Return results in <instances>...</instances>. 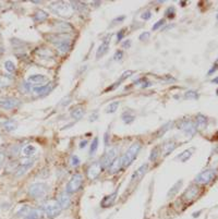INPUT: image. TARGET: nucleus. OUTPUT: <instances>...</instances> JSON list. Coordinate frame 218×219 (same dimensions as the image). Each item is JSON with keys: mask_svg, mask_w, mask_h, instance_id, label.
<instances>
[{"mask_svg": "<svg viewBox=\"0 0 218 219\" xmlns=\"http://www.w3.org/2000/svg\"><path fill=\"white\" fill-rule=\"evenodd\" d=\"M50 42L56 46L57 50L60 54H67L71 49V42L68 38H63L56 35L54 37H50Z\"/></svg>", "mask_w": 218, "mask_h": 219, "instance_id": "5", "label": "nucleus"}, {"mask_svg": "<svg viewBox=\"0 0 218 219\" xmlns=\"http://www.w3.org/2000/svg\"><path fill=\"white\" fill-rule=\"evenodd\" d=\"M55 87V84L53 82L48 83L46 85H42V86H35L33 87V91L38 95V96H46L47 94H49L53 88Z\"/></svg>", "mask_w": 218, "mask_h": 219, "instance_id": "11", "label": "nucleus"}, {"mask_svg": "<svg viewBox=\"0 0 218 219\" xmlns=\"http://www.w3.org/2000/svg\"><path fill=\"white\" fill-rule=\"evenodd\" d=\"M141 147H142V144H141V142H139V141L134 142L130 147H129V150L124 153V155H123L122 157H121V158H122L123 167H128V166H130L131 162L136 158V156H138L139 152H140V150H141Z\"/></svg>", "mask_w": 218, "mask_h": 219, "instance_id": "2", "label": "nucleus"}, {"mask_svg": "<svg viewBox=\"0 0 218 219\" xmlns=\"http://www.w3.org/2000/svg\"><path fill=\"white\" fill-rule=\"evenodd\" d=\"M36 153V147L34 145H26L23 148V155L26 157H31Z\"/></svg>", "mask_w": 218, "mask_h": 219, "instance_id": "29", "label": "nucleus"}, {"mask_svg": "<svg viewBox=\"0 0 218 219\" xmlns=\"http://www.w3.org/2000/svg\"><path fill=\"white\" fill-rule=\"evenodd\" d=\"M0 168H1V162H0Z\"/></svg>", "mask_w": 218, "mask_h": 219, "instance_id": "56", "label": "nucleus"}, {"mask_svg": "<svg viewBox=\"0 0 218 219\" xmlns=\"http://www.w3.org/2000/svg\"><path fill=\"white\" fill-rule=\"evenodd\" d=\"M48 17H49V14H48L47 12H45L44 10H38L37 12L34 14V17H33V19H34L35 22L42 23V22H44L45 20H47Z\"/></svg>", "mask_w": 218, "mask_h": 219, "instance_id": "24", "label": "nucleus"}, {"mask_svg": "<svg viewBox=\"0 0 218 219\" xmlns=\"http://www.w3.org/2000/svg\"><path fill=\"white\" fill-rule=\"evenodd\" d=\"M83 183V177L82 174L80 173H75L72 176L70 180H69L68 184L65 187V193L68 194H72V193H75L81 187Z\"/></svg>", "mask_w": 218, "mask_h": 219, "instance_id": "6", "label": "nucleus"}, {"mask_svg": "<svg viewBox=\"0 0 218 219\" xmlns=\"http://www.w3.org/2000/svg\"><path fill=\"white\" fill-rule=\"evenodd\" d=\"M50 11L55 14L62 17H69L73 13V7L70 6V3L65 2V1H56L51 2L49 6Z\"/></svg>", "mask_w": 218, "mask_h": 219, "instance_id": "1", "label": "nucleus"}, {"mask_svg": "<svg viewBox=\"0 0 218 219\" xmlns=\"http://www.w3.org/2000/svg\"><path fill=\"white\" fill-rule=\"evenodd\" d=\"M119 105H120V102H110V104L108 105L107 108H106V113H113V112L117 111V109H118Z\"/></svg>", "mask_w": 218, "mask_h": 219, "instance_id": "30", "label": "nucleus"}, {"mask_svg": "<svg viewBox=\"0 0 218 219\" xmlns=\"http://www.w3.org/2000/svg\"><path fill=\"white\" fill-rule=\"evenodd\" d=\"M142 83V85H141V87H147L150 85V82H147L146 80H144V79H141V80H139L138 82H136V84H141Z\"/></svg>", "mask_w": 218, "mask_h": 219, "instance_id": "45", "label": "nucleus"}, {"mask_svg": "<svg viewBox=\"0 0 218 219\" xmlns=\"http://www.w3.org/2000/svg\"><path fill=\"white\" fill-rule=\"evenodd\" d=\"M217 17V20H218V14H217V17Z\"/></svg>", "mask_w": 218, "mask_h": 219, "instance_id": "57", "label": "nucleus"}, {"mask_svg": "<svg viewBox=\"0 0 218 219\" xmlns=\"http://www.w3.org/2000/svg\"><path fill=\"white\" fill-rule=\"evenodd\" d=\"M159 147H155V148H153L152 150V152H150V160H152V161H155L156 159H157V157L159 156Z\"/></svg>", "mask_w": 218, "mask_h": 219, "instance_id": "34", "label": "nucleus"}, {"mask_svg": "<svg viewBox=\"0 0 218 219\" xmlns=\"http://www.w3.org/2000/svg\"><path fill=\"white\" fill-rule=\"evenodd\" d=\"M84 113H85V109H84V107H82V106H76V107H74L72 110H71L70 115L74 120H80V119H82L83 118Z\"/></svg>", "mask_w": 218, "mask_h": 219, "instance_id": "20", "label": "nucleus"}, {"mask_svg": "<svg viewBox=\"0 0 218 219\" xmlns=\"http://www.w3.org/2000/svg\"><path fill=\"white\" fill-rule=\"evenodd\" d=\"M98 145H99V139H98V137H95V139H93L92 144H91V148H90V155L91 156L95 155V153L97 152Z\"/></svg>", "mask_w": 218, "mask_h": 219, "instance_id": "31", "label": "nucleus"}, {"mask_svg": "<svg viewBox=\"0 0 218 219\" xmlns=\"http://www.w3.org/2000/svg\"><path fill=\"white\" fill-rule=\"evenodd\" d=\"M125 19V17L124 15H122V17H116L115 20H113V25H116V24H118V23H121L123 20Z\"/></svg>", "mask_w": 218, "mask_h": 219, "instance_id": "47", "label": "nucleus"}, {"mask_svg": "<svg viewBox=\"0 0 218 219\" xmlns=\"http://www.w3.org/2000/svg\"><path fill=\"white\" fill-rule=\"evenodd\" d=\"M200 214H201V210H200V212H198V213H194L193 217H198V215H200Z\"/></svg>", "mask_w": 218, "mask_h": 219, "instance_id": "55", "label": "nucleus"}, {"mask_svg": "<svg viewBox=\"0 0 218 219\" xmlns=\"http://www.w3.org/2000/svg\"><path fill=\"white\" fill-rule=\"evenodd\" d=\"M198 189L196 187H191L184 192V194H183V199L188 201V202H191V201H193L194 199L198 197Z\"/></svg>", "mask_w": 218, "mask_h": 219, "instance_id": "17", "label": "nucleus"}, {"mask_svg": "<svg viewBox=\"0 0 218 219\" xmlns=\"http://www.w3.org/2000/svg\"><path fill=\"white\" fill-rule=\"evenodd\" d=\"M32 167V166H25V165H21L20 167L18 168V169H17V176H22V174H24L25 172L28 171V169H30V168Z\"/></svg>", "mask_w": 218, "mask_h": 219, "instance_id": "35", "label": "nucleus"}, {"mask_svg": "<svg viewBox=\"0 0 218 219\" xmlns=\"http://www.w3.org/2000/svg\"><path fill=\"white\" fill-rule=\"evenodd\" d=\"M57 202H58V204L60 205L61 208L67 209V208H69L71 205V199H70V196H69L68 193H65H65H62V194H60L59 196H58Z\"/></svg>", "mask_w": 218, "mask_h": 219, "instance_id": "15", "label": "nucleus"}, {"mask_svg": "<svg viewBox=\"0 0 218 219\" xmlns=\"http://www.w3.org/2000/svg\"><path fill=\"white\" fill-rule=\"evenodd\" d=\"M105 144L108 145V134H107V133L105 134Z\"/></svg>", "mask_w": 218, "mask_h": 219, "instance_id": "53", "label": "nucleus"}, {"mask_svg": "<svg viewBox=\"0 0 218 219\" xmlns=\"http://www.w3.org/2000/svg\"><path fill=\"white\" fill-rule=\"evenodd\" d=\"M103 170V167L100 165V161H95L87 169V178L90 180H95L99 176V173Z\"/></svg>", "mask_w": 218, "mask_h": 219, "instance_id": "9", "label": "nucleus"}, {"mask_svg": "<svg viewBox=\"0 0 218 219\" xmlns=\"http://www.w3.org/2000/svg\"><path fill=\"white\" fill-rule=\"evenodd\" d=\"M87 139H84V141H81L80 143V148H83V147H85L86 144H87Z\"/></svg>", "mask_w": 218, "mask_h": 219, "instance_id": "52", "label": "nucleus"}, {"mask_svg": "<svg viewBox=\"0 0 218 219\" xmlns=\"http://www.w3.org/2000/svg\"><path fill=\"white\" fill-rule=\"evenodd\" d=\"M175 148H176V143L171 142V141H168V142H166L165 144L161 146V153H164V155H169Z\"/></svg>", "mask_w": 218, "mask_h": 219, "instance_id": "25", "label": "nucleus"}, {"mask_svg": "<svg viewBox=\"0 0 218 219\" xmlns=\"http://www.w3.org/2000/svg\"><path fill=\"white\" fill-rule=\"evenodd\" d=\"M179 129H181L187 135H194L196 132V127L191 120H183L181 124L179 125Z\"/></svg>", "mask_w": 218, "mask_h": 219, "instance_id": "10", "label": "nucleus"}, {"mask_svg": "<svg viewBox=\"0 0 218 219\" xmlns=\"http://www.w3.org/2000/svg\"><path fill=\"white\" fill-rule=\"evenodd\" d=\"M31 210H32V208H31V207H28V206H23L22 208H21L20 210L18 212V216L25 218V217H26L28 214H30Z\"/></svg>", "mask_w": 218, "mask_h": 219, "instance_id": "32", "label": "nucleus"}, {"mask_svg": "<svg viewBox=\"0 0 218 219\" xmlns=\"http://www.w3.org/2000/svg\"><path fill=\"white\" fill-rule=\"evenodd\" d=\"M141 17L143 19V20H145V21H147V20H150V17H152V12L150 11H145V12H143L142 14H141Z\"/></svg>", "mask_w": 218, "mask_h": 219, "instance_id": "43", "label": "nucleus"}, {"mask_svg": "<svg viewBox=\"0 0 218 219\" xmlns=\"http://www.w3.org/2000/svg\"><path fill=\"white\" fill-rule=\"evenodd\" d=\"M182 183H183L182 180H179V181L176 182L175 184L171 187V189L168 191V193H167V197H168V199H171V197L175 196V195L179 192V189L182 187Z\"/></svg>", "mask_w": 218, "mask_h": 219, "instance_id": "23", "label": "nucleus"}, {"mask_svg": "<svg viewBox=\"0 0 218 219\" xmlns=\"http://www.w3.org/2000/svg\"><path fill=\"white\" fill-rule=\"evenodd\" d=\"M130 46H131V40H129V39L122 44V47L124 48V49H128V48H130Z\"/></svg>", "mask_w": 218, "mask_h": 219, "instance_id": "48", "label": "nucleus"}, {"mask_svg": "<svg viewBox=\"0 0 218 219\" xmlns=\"http://www.w3.org/2000/svg\"><path fill=\"white\" fill-rule=\"evenodd\" d=\"M123 57V51L122 50H118V51H116L115 56H113V58H115V60H121Z\"/></svg>", "mask_w": 218, "mask_h": 219, "instance_id": "46", "label": "nucleus"}, {"mask_svg": "<svg viewBox=\"0 0 218 219\" xmlns=\"http://www.w3.org/2000/svg\"><path fill=\"white\" fill-rule=\"evenodd\" d=\"M44 214H45L46 218L47 219H54L56 217H58L60 215L62 208L60 207V205L58 204L57 201H49L46 202L45 204H43L42 206Z\"/></svg>", "mask_w": 218, "mask_h": 219, "instance_id": "4", "label": "nucleus"}, {"mask_svg": "<svg viewBox=\"0 0 218 219\" xmlns=\"http://www.w3.org/2000/svg\"><path fill=\"white\" fill-rule=\"evenodd\" d=\"M5 68H6V70H7L8 72H13V71L15 70L14 63H13L12 61H10V60H8V61H6L5 62Z\"/></svg>", "mask_w": 218, "mask_h": 219, "instance_id": "37", "label": "nucleus"}, {"mask_svg": "<svg viewBox=\"0 0 218 219\" xmlns=\"http://www.w3.org/2000/svg\"><path fill=\"white\" fill-rule=\"evenodd\" d=\"M132 73H133L132 71H125V72L123 73L122 75H121V77H120V79H119V81H118V82L116 83V85H119V83H121V82H122V81H124L125 79H127V77H129V76H130V75L132 74Z\"/></svg>", "mask_w": 218, "mask_h": 219, "instance_id": "41", "label": "nucleus"}, {"mask_svg": "<svg viewBox=\"0 0 218 219\" xmlns=\"http://www.w3.org/2000/svg\"><path fill=\"white\" fill-rule=\"evenodd\" d=\"M193 152H194V148H189V150H184L183 153H181V154L179 155L177 158H178L181 162H186L191 158V156H192Z\"/></svg>", "mask_w": 218, "mask_h": 219, "instance_id": "27", "label": "nucleus"}, {"mask_svg": "<svg viewBox=\"0 0 218 219\" xmlns=\"http://www.w3.org/2000/svg\"><path fill=\"white\" fill-rule=\"evenodd\" d=\"M165 14H166V17H170V19H171V17H175V8H173V7L168 8V9L166 10Z\"/></svg>", "mask_w": 218, "mask_h": 219, "instance_id": "42", "label": "nucleus"}, {"mask_svg": "<svg viewBox=\"0 0 218 219\" xmlns=\"http://www.w3.org/2000/svg\"><path fill=\"white\" fill-rule=\"evenodd\" d=\"M123 167V164H122V158L121 157H117L111 165L108 167V170H109V173H117L121 170V168Z\"/></svg>", "mask_w": 218, "mask_h": 219, "instance_id": "16", "label": "nucleus"}, {"mask_svg": "<svg viewBox=\"0 0 218 219\" xmlns=\"http://www.w3.org/2000/svg\"><path fill=\"white\" fill-rule=\"evenodd\" d=\"M212 83H215V84H218V76L217 77H215L213 81H212Z\"/></svg>", "mask_w": 218, "mask_h": 219, "instance_id": "54", "label": "nucleus"}, {"mask_svg": "<svg viewBox=\"0 0 218 219\" xmlns=\"http://www.w3.org/2000/svg\"><path fill=\"white\" fill-rule=\"evenodd\" d=\"M117 155H118V148L117 147H113L110 150H108L105 155L103 156L102 160H100V165L103 168H108L111 165V162L117 158Z\"/></svg>", "mask_w": 218, "mask_h": 219, "instance_id": "8", "label": "nucleus"}, {"mask_svg": "<svg viewBox=\"0 0 218 219\" xmlns=\"http://www.w3.org/2000/svg\"><path fill=\"white\" fill-rule=\"evenodd\" d=\"M206 125H207V118H206L204 115L198 113V115L196 116V122H195L196 129L203 130L206 128Z\"/></svg>", "mask_w": 218, "mask_h": 219, "instance_id": "22", "label": "nucleus"}, {"mask_svg": "<svg viewBox=\"0 0 218 219\" xmlns=\"http://www.w3.org/2000/svg\"><path fill=\"white\" fill-rule=\"evenodd\" d=\"M171 125H172V122H168V123H166L164 127H161V129H159L157 135H159V136H161V134H165V132H166V131H168V130L170 129L169 127H171Z\"/></svg>", "mask_w": 218, "mask_h": 219, "instance_id": "38", "label": "nucleus"}, {"mask_svg": "<svg viewBox=\"0 0 218 219\" xmlns=\"http://www.w3.org/2000/svg\"><path fill=\"white\" fill-rule=\"evenodd\" d=\"M3 129L8 132H11V131H14L18 127V123L14 121V120H8V121L3 122Z\"/></svg>", "mask_w": 218, "mask_h": 219, "instance_id": "28", "label": "nucleus"}, {"mask_svg": "<svg viewBox=\"0 0 218 219\" xmlns=\"http://www.w3.org/2000/svg\"><path fill=\"white\" fill-rule=\"evenodd\" d=\"M165 19H161L159 21H157V22L155 23V24L153 25V28H152V30L153 31H157V30H159V28L163 26V25H165Z\"/></svg>", "mask_w": 218, "mask_h": 219, "instance_id": "39", "label": "nucleus"}, {"mask_svg": "<svg viewBox=\"0 0 218 219\" xmlns=\"http://www.w3.org/2000/svg\"><path fill=\"white\" fill-rule=\"evenodd\" d=\"M148 170V164H144L142 165L140 168H139L138 170H136L134 173H133L132 178H131V181L132 182H135V181H139L140 179H142V178L145 176V173L147 172Z\"/></svg>", "mask_w": 218, "mask_h": 219, "instance_id": "14", "label": "nucleus"}, {"mask_svg": "<svg viewBox=\"0 0 218 219\" xmlns=\"http://www.w3.org/2000/svg\"><path fill=\"white\" fill-rule=\"evenodd\" d=\"M10 83H11L10 76H0V88L10 85Z\"/></svg>", "mask_w": 218, "mask_h": 219, "instance_id": "33", "label": "nucleus"}, {"mask_svg": "<svg viewBox=\"0 0 218 219\" xmlns=\"http://www.w3.org/2000/svg\"><path fill=\"white\" fill-rule=\"evenodd\" d=\"M150 32H144V33H142L140 36H139V38H140V40L144 42V40H147L148 38H150Z\"/></svg>", "mask_w": 218, "mask_h": 219, "instance_id": "44", "label": "nucleus"}, {"mask_svg": "<svg viewBox=\"0 0 218 219\" xmlns=\"http://www.w3.org/2000/svg\"><path fill=\"white\" fill-rule=\"evenodd\" d=\"M216 176V171L213 169H208V170H204L201 173H198L195 177V182L196 183H200V184H207L212 180L215 178Z\"/></svg>", "mask_w": 218, "mask_h": 219, "instance_id": "7", "label": "nucleus"}, {"mask_svg": "<svg viewBox=\"0 0 218 219\" xmlns=\"http://www.w3.org/2000/svg\"><path fill=\"white\" fill-rule=\"evenodd\" d=\"M123 36H124V31H120V32L118 33V35H117V38H118V42H120L121 39L123 38Z\"/></svg>", "mask_w": 218, "mask_h": 219, "instance_id": "49", "label": "nucleus"}, {"mask_svg": "<svg viewBox=\"0 0 218 219\" xmlns=\"http://www.w3.org/2000/svg\"><path fill=\"white\" fill-rule=\"evenodd\" d=\"M49 192V187L45 182H37V183H33L30 187H28V194L32 196L33 199H44Z\"/></svg>", "mask_w": 218, "mask_h": 219, "instance_id": "3", "label": "nucleus"}, {"mask_svg": "<svg viewBox=\"0 0 218 219\" xmlns=\"http://www.w3.org/2000/svg\"><path fill=\"white\" fill-rule=\"evenodd\" d=\"M70 162H71V166L72 167H78L79 165H80V158H79L78 156H75V155H73L72 157H71V160H70Z\"/></svg>", "mask_w": 218, "mask_h": 219, "instance_id": "40", "label": "nucleus"}, {"mask_svg": "<svg viewBox=\"0 0 218 219\" xmlns=\"http://www.w3.org/2000/svg\"><path fill=\"white\" fill-rule=\"evenodd\" d=\"M55 28L58 32L60 33H67V32H72L73 26L67 22H58L55 24Z\"/></svg>", "mask_w": 218, "mask_h": 219, "instance_id": "21", "label": "nucleus"}, {"mask_svg": "<svg viewBox=\"0 0 218 219\" xmlns=\"http://www.w3.org/2000/svg\"><path fill=\"white\" fill-rule=\"evenodd\" d=\"M97 118H98L97 112H95L94 115H92V116L90 117V121H95V120H97Z\"/></svg>", "mask_w": 218, "mask_h": 219, "instance_id": "50", "label": "nucleus"}, {"mask_svg": "<svg viewBox=\"0 0 218 219\" xmlns=\"http://www.w3.org/2000/svg\"><path fill=\"white\" fill-rule=\"evenodd\" d=\"M217 68H218V67H217V65H214V67H213V68H212V69H211V70H209V71H208V75L213 74V73H214V72H215L216 70H217Z\"/></svg>", "mask_w": 218, "mask_h": 219, "instance_id": "51", "label": "nucleus"}, {"mask_svg": "<svg viewBox=\"0 0 218 219\" xmlns=\"http://www.w3.org/2000/svg\"><path fill=\"white\" fill-rule=\"evenodd\" d=\"M184 97H186L187 99H198V94L196 92H194V91H188V92L186 93V95H184Z\"/></svg>", "mask_w": 218, "mask_h": 219, "instance_id": "36", "label": "nucleus"}, {"mask_svg": "<svg viewBox=\"0 0 218 219\" xmlns=\"http://www.w3.org/2000/svg\"><path fill=\"white\" fill-rule=\"evenodd\" d=\"M121 119H122V121L124 122L125 124H131V123L135 120V116L128 110V111H124L122 115H121Z\"/></svg>", "mask_w": 218, "mask_h": 219, "instance_id": "26", "label": "nucleus"}, {"mask_svg": "<svg viewBox=\"0 0 218 219\" xmlns=\"http://www.w3.org/2000/svg\"><path fill=\"white\" fill-rule=\"evenodd\" d=\"M48 79L47 76H45V75L43 74H33L31 75L30 77H28V84H33V85H38V86H42V85L44 84L45 82H47Z\"/></svg>", "mask_w": 218, "mask_h": 219, "instance_id": "13", "label": "nucleus"}, {"mask_svg": "<svg viewBox=\"0 0 218 219\" xmlns=\"http://www.w3.org/2000/svg\"><path fill=\"white\" fill-rule=\"evenodd\" d=\"M109 44H110V38H105L104 39V42L102 43V45L99 46V48L97 49V52H96V58H100L103 57L104 55H105L106 52L108 51V49H109Z\"/></svg>", "mask_w": 218, "mask_h": 219, "instance_id": "18", "label": "nucleus"}, {"mask_svg": "<svg viewBox=\"0 0 218 219\" xmlns=\"http://www.w3.org/2000/svg\"><path fill=\"white\" fill-rule=\"evenodd\" d=\"M19 105H20V102L17 98H6V99H2L0 102V107L6 110L14 109Z\"/></svg>", "mask_w": 218, "mask_h": 219, "instance_id": "12", "label": "nucleus"}, {"mask_svg": "<svg viewBox=\"0 0 218 219\" xmlns=\"http://www.w3.org/2000/svg\"><path fill=\"white\" fill-rule=\"evenodd\" d=\"M117 195H118V192L115 191L113 193H111L110 195L105 196L103 201H102V203H100V205H102L103 207H110L111 205L115 203L116 199H117Z\"/></svg>", "mask_w": 218, "mask_h": 219, "instance_id": "19", "label": "nucleus"}]
</instances>
